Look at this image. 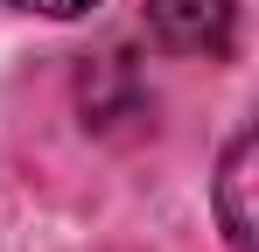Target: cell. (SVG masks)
Returning a JSON list of instances; mask_svg holds the SVG:
<instances>
[{"label": "cell", "instance_id": "1", "mask_svg": "<svg viewBox=\"0 0 259 252\" xmlns=\"http://www.w3.org/2000/svg\"><path fill=\"white\" fill-rule=\"evenodd\" d=\"M147 28L175 56H224L238 35V7L231 0H147Z\"/></svg>", "mask_w": 259, "mask_h": 252}, {"label": "cell", "instance_id": "2", "mask_svg": "<svg viewBox=\"0 0 259 252\" xmlns=\"http://www.w3.org/2000/svg\"><path fill=\"white\" fill-rule=\"evenodd\" d=\"M217 217H224L231 252H252V133H238L217 168Z\"/></svg>", "mask_w": 259, "mask_h": 252}, {"label": "cell", "instance_id": "3", "mask_svg": "<svg viewBox=\"0 0 259 252\" xmlns=\"http://www.w3.org/2000/svg\"><path fill=\"white\" fill-rule=\"evenodd\" d=\"M14 7H28V14H56V21H63V14H84L91 0H14Z\"/></svg>", "mask_w": 259, "mask_h": 252}]
</instances>
